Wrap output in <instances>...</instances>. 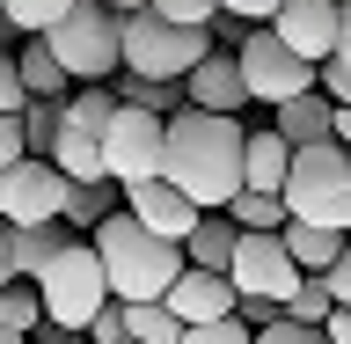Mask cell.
<instances>
[{"mask_svg":"<svg viewBox=\"0 0 351 344\" xmlns=\"http://www.w3.org/2000/svg\"><path fill=\"white\" fill-rule=\"evenodd\" d=\"M241 154H249V132L234 117H213L191 103L169 117V183L197 213H227L241 198Z\"/></svg>","mask_w":351,"mask_h":344,"instance_id":"6da1fadb","label":"cell"},{"mask_svg":"<svg viewBox=\"0 0 351 344\" xmlns=\"http://www.w3.org/2000/svg\"><path fill=\"white\" fill-rule=\"evenodd\" d=\"M88 242H95V257H103V271H110V301H125V308L169 301V286L191 271V257H183L176 242L147 235V227H139L125 205H117V213H110Z\"/></svg>","mask_w":351,"mask_h":344,"instance_id":"7a4b0ae2","label":"cell"},{"mask_svg":"<svg viewBox=\"0 0 351 344\" xmlns=\"http://www.w3.org/2000/svg\"><path fill=\"white\" fill-rule=\"evenodd\" d=\"M219 51L213 30H191V22H161V15H125V73H139V81H169L183 88L197 73V66Z\"/></svg>","mask_w":351,"mask_h":344,"instance_id":"3957f363","label":"cell"},{"mask_svg":"<svg viewBox=\"0 0 351 344\" xmlns=\"http://www.w3.org/2000/svg\"><path fill=\"white\" fill-rule=\"evenodd\" d=\"M285 213L307 220V227H329V235H351V154L337 139L293 154V176H285Z\"/></svg>","mask_w":351,"mask_h":344,"instance_id":"277c9868","label":"cell"},{"mask_svg":"<svg viewBox=\"0 0 351 344\" xmlns=\"http://www.w3.org/2000/svg\"><path fill=\"white\" fill-rule=\"evenodd\" d=\"M44 44L73 73V88H110V73H125V15H110L95 0H81Z\"/></svg>","mask_w":351,"mask_h":344,"instance_id":"5b68a950","label":"cell"},{"mask_svg":"<svg viewBox=\"0 0 351 344\" xmlns=\"http://www.w3.org/2000/svg\"><path fill=\"white\" fill-rule=\"evenodd\" d=\"M37 293H44V323L88 330V323L110 308V271H103V257H95V242L73 235V242H66V257L37 279Z\"/></svg>","mask_w":351,"mask_h":344,"instance_id":"8992f818","label":"cell"},{"mask_svg":"<svg viewBox=\"0 0 351 344\" xmlns=\"http://www.w3.org/2000/svg\"><path fill=\"white\" fill-rule=\"evenodd\" d=\"M234 59H241V81H249V103L285 110L293 95H315V66H307L278 30H241Z\"/></svg>","mask_w":351,"mask_h":344,"instance_id":"52a82bcc","label":"cell"},{"mask_svg":"<svg viewBox=\"0 0 351 344\" xmlns=\"http://www.w3.org/2000/svg\"><path fill=\"white\" fill-rule=\"evenodd\" d=\"M110 154V183L117 191H132V183H161L169 176V117H154V110H117V125H110L103 139Z\"/></svg>","mask_w":351,"mask_h":344,"instance_id":"ba28073f","label":"cell"},{"mask_svg":"<svg viewBox=\"0 0 351 344\" xmlns=\"http://www.w3.org/2000/svg\"><path fill=\"white\" fill-rule=\"evenodd\" d=\"M66 198H73V183L59 176V161H22V169L0 176V227H51V220H66Z\"/></svg>","mask_w":351,"mask_h":344,"instance_id":"9c48e42d","label":"cell"},{"mask_svg":"<svg viewBox=\"0 0 351 344\" xmlns=\"http://www.w3.org/2000/svg\"><path fill=\"white\" fill-rule=\"evenodd\" d=\"M227 279H234V293L241 301H293V293H300V264H293V249H285V235H241V249H234V271H227Z\"/></svg>","mask_w":351,"mask_h":344,"instance_id":"30bf717a","label":"cell"},{"mask_svg":"<svg viewBox=\"0 0 351 344\" xmlns=\"http://www.w3.org/2000/svg\"><path fill=\"white\" fill-rule=\"evenodd\" d=\"M271 30H278L307 66H329L337 44H344V0H285Z\"/></svg>","mask_w":351,"mask_h":344,"instance_id":"8fae6325","label":"cell"},{"mask_svg":"<svg viewBox=\"0 0 351 344\" xmlns=\"http://www.w3.org/2000/svg\"><path fill=\"white\" fill-rule=\"evenodd\" d=\"M125 213L139 220L147 235L176 242V249H183V242L197 235V220H205V213H197V205H191V198H183V191H176V183H169V176H161V183H132V191H125Z\"/></svg>","mask_w":351,"mask_h":344,"instance_id":"7c38bea8","label":"cell"},{"mask_svg":"<svg viewBox=\"0 0 351 344\" xmlns=\"http://www.w3.org/2000/svg\"><path fill=\"white\" fill-rule=\"evenodd\" d=\"M169 308L183 315V330H205V323H227L241 308L234 279H219V271H183V279L169 286Z\"/></svg>","mask_w":351,"mask_h":344,"instance_id":"4fadbf2b","label":"cell"},{"mask_svg":"<svg viewBox=\"0 0 351 344\" xmlns=\"http://www.w3.org/2000/svg\"><path fill=\"white\" fill-rule=\"evenodd\" d=\"M183 103H191V110H213V117H234V110L249 103V81H241V59L227 51V44H219L213 59H205V66L191 73V81H183Z\"/></svg>","mask_w":351,"mask_h":344,"instance_id":"5bb4252c","label":"cell"},{"mask_svg":"<svg viewBox=\"0 0 351 344\" xmlns=\"http://www.w3.org/2000/svg\"><path fill=\"white\" fill-rule=\"evenodd\" d=\"M285 139V147L300 154V147H322V139H337V103H329L322 88H315V95H293V103L278 110V125H271Z\"/></svg>","mask_w":351,"mask_h":344,"instance_id":"9a60e30c","label":"cell"},{"mask_svg":"<svg viewBox=\"0 0 351 344\" xmlns=\"http://www.w3.org/2000/svg\"><path fill=\"white\" fill-rule=\"evenodd\" d=\"M285 176H293V147L278 132H249V154H241V191L285 198Z\"/></svg>","mask_w":351,"mask_h":344,"instance_id":"2e32d148","label":"cell"},{"mask_svg":"<svg viewBox=\"0 0 351 344\" xmlns=\"http://www.w3.org/2000/svg\"><path fill=\"white\" fill-rule=\"evenodd\" d=\"M234 249H241V227H234L227 213H205V220H197V235L183 242L191 271H219V279L234 271Z\"/></svg>","mask_w":351,"mask_h":344,"instance_id":"e0dca14e","label":"cell"},{"mask_svg":"<svg viewBox=\"0 0 351 344\" xmlns=\"http://www.w3.org/2000/svg\"><path fill=\"white\" fill-rule=\"evenodd\" d=\"M15 66H22V88H29V103H66V95H73V73L51 59V44H44V37L22 44Z\"/></svg>","mask_w":351,"mask_h":344,"instance_id":"ac0fdd59","label":"cell"},{"mask_svg":"<svg viewBox=\"0 0 351 344\" xmlns=\"http://www.w3.org/2000/svg\"><path fill=\"white\" fill-rule=\"evenodd\" d=\"M51 161H59L66 183H110V154H103V139H95V132H81V125H66V132H59Z\"/></svg>","mask_w":351,"mask_h":344,"instance_id":"d6986e66","label":"cell"},{"mask_svg":"<svg viewBox=\"0 0 351 344\" xmlns=\"http://www.w3.org/2000/svg\"><path fill=\"white\" fill-rule=\"evenodd\" d=\"M285 249H293V264H300L307 279H322L329 264L351 249V235H329V227H307V220H285Z\"/></svg>","mask_w":351,"mask_h":344,"instance_id":"ffe728a7","label":"cell"},{"mask_svg":"<svg viewBox=\"0 0 351 344\" xmlns=\"http://www.w3.org/2000/svg\"><path fill=\"white\" fill-rule=\"evenodd\" d=\"M66 242H73V235H66L59 220H51V227H15V279H29V286H37L44 271L66 257Z\"/></svg>","mask_w":351,"mask_h":344,"instance_id":"44dd1931","label":"cell"},{"mask_svg":"<svg viewBox=\"0 0 351 344\" xmlns=\"http://www.w3.org/2000/svg\"><path fill=\"white\" fill-rule=\"evenodd\" d=\"M117 88H73L66 95V125H81V132H95V139H110V125H117Z\"/></svg>","mask_w":351,"mask_h":344,"instance_id":"7402d4cb","label":"cell"},{"mask_svg":"<svg viewBox=\"0 0 351 344\" xmlns=\"http://www.w3.org/2000/svg\"><path fill=\"white\" fill-rule=\"evenodd\" d=\"M227 220H234L241 235H285V198H263V191H241L234 205H227Z\"/></svg>","mask_w":351,"mask_h":344,"instance_id":"603a6c76","label":"cell"},{"mask_svg":"<svg viewBox=\"0 0 351 344\" xmlns=\"http://www.w3.org/2000/svg\"><path fill=\"white\" fill-rule=\"evenodd\" d=\"M73 8H81V0H0L8 30H29V37H51V30H59Z\"/></svg>","mask_w":351,"mask_h":344,"instance_id":"cb8c5ba5","label":"cell"},{"mask_svg":"<svg viewBox=\"0 0 351 344\" xmlns=\"http://www.w3.org/2000/svg\"><path fill=\"white\" fill-rule=\"evenodd\" d=\"M132 323V344H183V315L169 301H147V308H125Z\"/></svg>","mask_w":351,"mask_h":344,"instance_id":"d4e9b609","label":"cell"},{"mask_svg":"<svg viewBox=\"0 0 351 344\" xmlns=\"http://www.w3.org/2000/svg\"><path fill=\"white\" fill-rule=\"evenodd\" d=\"M110 220V183H73V198H66V235H95Z\"/></svg>","mask_w":351,"mask_h":344,"instance_id":"484cf974","label":"cell"},{"mask_svg":"<svg viewBox=\"0 0 351 344\" xmlns=\"http://www.w3.org/2000/svg\"><path fill=\"white\" fill-rule=\"evenodd\" d=\"M59 132H66V103H29V110H22V139H29V154H37V161H51Z\"/></svg>","mask_w":351,"mask_h":344,"instance_id":"4316f807","label":"cell"},{"mask_svg":"<svg viewBox=\"0 0 351 344\" xmlns=\"http://www.w3.org/2000/svg\"><path fill=\"white\" fill-rule=\"evenodd\" d=\"M0 323H8V330H22V337H37V330H44V293H37L29 279H22V286H8V293H0Z\"/></svg>","mask_w":351,"mask_h":344,"instance_id":"83f0119b","label":"cell"},{"mask_svg":"<svg viewBox=\"0 0 351 344\" xmlns=\"http://www.w3.org/2000/svg\"><path fill=\"white\" fill-rule=\"evenodd\" d=\"M117 103L154 110V117H176V110H183V95H176L169 81H139V73H125V81H117Z\"/></svg>","mask_w":351,"mask_h":344,"instance_id":"f1b7e54d","label":"cell"},{"mask_svg":"<svg viewBox=\"0 0 351 344\" xmlns=\"http://www.w3.org/2000/svg\"><path fill=\"white\" fill-rule=\"evenodd\" d=\"M285 315H293L300 330H322L329 315H337V301H329V286H322V279H300V293L285 301Z\"/></svg>","mask_w":351,"mask_h":344,"instance_id":"f546056e","label":"cell"},{"mask_svg":"<svg viewBox=\"0 0 351 344\" xmlns=\"http://www.w3.org/2000/svg\"><path fill=\"white\" fill-rule=\"evenodd\" d=\"M147 15L191 22V30H213V22H219V0H147Z\"/></svg>","mask_w":351,"mask_h":344,"instance_id":"4dcf8cb0","label":"cell"},{"mask_svg":"<svg viewBox=\"0 0 351 344\" xmlns=\"http://www.w3.org/2000/svg\"><path fill=\"white\" fill-rule=\"evenodd\" d=\"M29 110V88H22V66L15 51H0V117H22Z\"/></svg>","mask_w":351,"mask_h":344,"instance_id":"1f68e13d","label":"cell"},{"mask_svg":"<svg viewBox=\"0 0 351 344\" xmlns=\"http://www.w3.org/2000/svg\"><path fill=\"white\" fill-rule=\"evenodd\" d=\"M81 337H88V344H132V323H125V301H110L103 315H95V323L81 330Z\"/></svg>","mask_w":351,"mask_h":344,"instance_id":"d6a6232c","label":"cell"},{"mask_svg":"<svg viewBox=\"0 0 351 344\" xmlns=\"http://www.w3.org/2000/svg\"><path fill=\"white\" fill-rule=\"evenodd\" d=\"M183 344H256V330H249V323H234V315H227V323H205V330H183Z\"/></svg>","mask_w":351,"mask_h":344,"instance_id":"836d02e7","label":"cell"},{"mask_svg":"<svg viewBox=\"0 0 351 344\" xmlns=\"http://www.w3.org/2000/svg\"><path fill=\"white\" fill-rule=\"evenodd\" d=\"M315 88H322L337 110H351V66L344 59H329V66H315Z\"/></svg>","mask_w":351,"mask_h":344,"instance_id":"e575fe53","label":"cell"},{"mask_svg":"<svg viewBox=\"0 0 351 344\" xmlns=\"http://www.w3.org/2000/svg\"><path fill=\"white\" fill-rule=\"evenodd\" d=\"M29 161V139H22V117H0V176Z\"/></svg>","mask_w":351,"mask_h":344,"instance_id":"d590c367","label":"cell"},{"mask_svg":"<svg viewBox=\"0 0 351 344\" xmlns=\"http://www.w3.org/2000/svg\"><path fill=\"white\" fill-rule=\"evenodd\" d=\"M285 0H219V15L227 22H278Z\"/></svg>","mask_w":351,"mask_h":344,"instance_id":"8d00e7d4","label":"cell"},{"mask_svg":"<svg viewBox=\"0 0 351 344\" xmlns=\"http://www.w3.org/2000/svg\"><path fill=\"white\" fill-rule=\"evenodd\" d=\"M234 323H249V330H278V323H285V308H278V301H241V308H234Z\"/></svg>","mask_w":351,"mask_h":344,"instance_id":"74e56055","label":"cell"},{"mask_svg":"<svg viewBox=\"0 0 351 344\" xmlns=\"http://www.w3.org/2000/svg\"><path fill=\"white\" fill-rule=\"evenodd\" d=\"M256 344H329V337H322V330H300L293 315H285L278 330H256Z\"/></svg>","mask_w":351,"mask_h":344,"instance_id":"f35d334b","label":"cell"},{"mask_svg":"<svg viewBox=\"0 0 351 344\" xmlns=\"http://www.w3.org/2000/svg\"><path fill=\"white\" fill-rule=\"evenodd\" d=\"M322 286H329V301H337V308H351V249L322 271Z\"/></svg>","mask_w":351,"mask_h":344,"instance_id":"ab89813d","label":"cell"},{"mask_svg":"<svg viewBox=\"0 0 351 344\" xmlns=\"http://www.w3.org/2000/svg\"><path fill=\"white\" fill-rule=\"evenodd\" d=\"M8 286H22L15 279V227H0V293H8Z\"/></svg>","mask_w":351,"mask_h":344,"instance_id":"60d3db41","label":"cell"},{"mask_svg":"<svg viewBox=\"0 0 351 344\" xmlns=\"http://www.w3.org/2000/svg\"><path fill=\"white\" fill-rule=\"evenodd\" d=\"M322 337H329V344H351V308H337V315H329Z\"/></svg>","mask_w":351,"mask_h":344,"instance_id":"b9f144b4","label":"cell"},{"mask_svg":"<svg viewBox=\"0 0 351 344\" xmlns=\"http://www.w3.org/2000/svg\"><path fill=\"white\" fill-rule=\"evenodd\" d=\"M29 344H88V337H81V330H59V323H44Z\"/></svg>","mask_w":351,"mask_h":344,"instance_id":"7bdbcfd3","label":"cell"},{"mask_svg":"<svg viewBox=\"0 0 351 344\" xmlns=\"http://www.w3.org/2000/svg\"><path fill=\"white\" fill-rule=\"evenodd\" d=\"M95 8H110V15H139L147 0H95Z\"/></svg>","mask_w":351,"mask_h":344,"instance_id":"ee69618b","label":"cell"},{"mask_svg":"<svg viewBox=\"0 0 351 344\" xmlns=\"http://www.w3.org/2000/svg\"><path fill=\"white\" fill-rule=\"evenodd\" d=\"M337 147L351 154V110H337Z\"/></svg>","mask_w":351,"mask_h":344,"instance_id":"f6af8a7d","label":"cell"},{"mask_svg":"<svg viewBox=\"0 0 351 344\" xmlns=\"http://www.w3.org/2000/svg\"><path fill=\"white\" fill-rule=\"evenodd\" d=\"M337 59L351 66V0H344V44H337Z\"/></svg>","mask_w":351,"mask_h":344,"instance_id":"bcb514c9","label":"cell"},{"mask_svg":"<svg viewBox=\"0 0 351 344\" xmlns=\"http://www.w3.org/2000/svg\"><path fill=\"white\" fill-rule=\"evenodd\" d=\"M0 344H29V337H22V330H8V323H0Z\"/></svg>","mask_w":351,"mask_h":344,"instance_id":"7dc6e473","label":"cell"},{"mask_svg":"<svg viewBox=\"0 0 351 344\" xmlns=\"http://www.w3.org/2000/svg\"><path fill=\"white\" fill-rule=\"evenodd\" d=\"M0 37H8V15H0Z\"/></svg>","mask_w":351,"mask_h":344,"instance_id":"c3c4849f","label":"cell"}]
</instances>
